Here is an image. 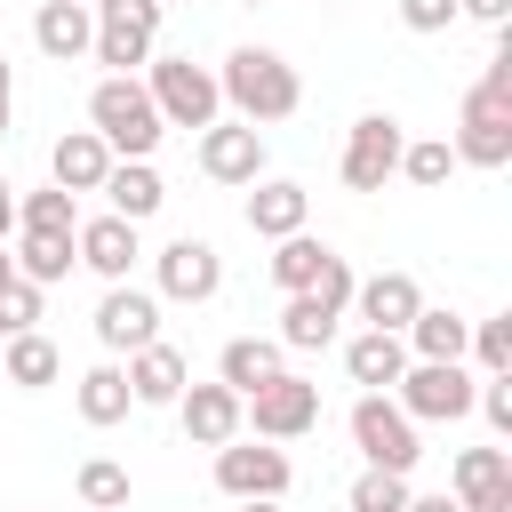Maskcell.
Returning a JSON list of instances; mask_svg holds the SVG:
<instances>
[{
    "mask_svg": "<svg viewBox=\"0 0 512 512\" xmlns=\"http://www.w3.org/2000/svg\"><path fill=\"white\" fill-rule=\"evenodd\" d=\"M216 488L240 504H280L288 496V456L272 440H224L216 448Z\"/></svg>",
    "mask_w": 512,
    "mask_h": 512,
    "instance_id": "9c48e42d",
    "label": "cell"
},
{
    "mask_svg": "<svg viewBox=\"0 0 512 512\" xmlns=\"http://www.w3.org/2000/svg\"><path fill=\"white\" fill-rule=\"evenodd\" d=\"M272 376H280V344H264V336H232L224 360H216V384L240 392V400H248L256 384H272Z\"/></svg>",
    "mask_w": 512,
    "mask_h": 512,
    "instance_id": "d4e9b609",
    "label": "cell"
},
{
    "mask_svg": "<svg viewBox=\"0 0 512 512\" xmlns=\"http://www.w3.org/2000/svg\"><path fill=\"white\" fill-rule=\"evenodd\" d=\"M304 216H312V192L304 184L256 176V192H248V232L256 240H288V232H304Z\"/></svg>",
    "mask_w": 512,
    "mask_h": 512,
    "instance_id": "e0dca14e",
    "label": "cell"
},
{
    "mask_svg": "<svg viewBox=\"0 0 512 512\" xmlns=\"http://www.w3.org/2000/svg\"><path fill=\"white\" fill-rule=\"evenodd\" d=\"M456 16H472V24H488V32H504V16H512V0H456Z\"/></svg>",
    "mask_w": 512,
    "mask_h": 512,
    "instance_id": "ab89813d",
    "label": "cell"
},
{
    "mask_svg": "<svg viewBox=\"0 0 512 512\" xmlns=\"http://www.w3.org/2000/svg\"><path fill=\"white\" fill-rule=\"evenodd\" d=\"M504 512H512V504H504Z\"/></svg>",
    "mask_w": 512,
    "mask_h": 512,
    "instance_id": "c3c4849f",
    "label": "cell"
},
{
    "mask_svg": "<svg viewBox=\"0 0 512 512\" xmlns=\"http://www.w3.org/2000/svg\"><path fill=\"white\" fill-rule=\"evenodd\" d=\"M456 512H504L512 504V448H464L448 472Z\"/></svg>",
    "mask_w": 512,
    "mask_h": 512,
    "instance_id": "4fadbf2b",
    "label": "cell"
},
{
    "mask_svg": "<svg viewBox=\"0 0 512 512\" xmlns=\"http://www.w3.org/2000/svg\"><path fill=\"white\" fill-rule=\"evenodd\" d=\"M240 424H256V440H296V432L320 424V384H304V376L280 368L272 384H256L240 400Z\"/></svg>",
    "mask_w": 512,
    "mask_h": 512,
    "instance_id": "ba28073f",
    "label": "cell"
},
{
    "mask_svg": "<svg viewBox=\"0 0 512 512\" xmlns=\"http://www.w3.org/2000/svg\"><path fill=\"white\" fill-rule=\"evenodd\" d=\"M176 416H184V440H200V448L240 440V392H224V384H184Z\"/></svg>",
    "mask_w": 512,
    "mask_h": 512,
    "instance_id": "9a60e30c",
    "label": "cell"
},
{
    "mask_svg": "<svg viewBox=\"0 0 512 512\" xmlns=\"http://www.w3.org/2000/svg\"><path fill=\"white\" fill-rule=\"evenodd\" d=\"M144 96H152V112H160V128H208L216 120V72L208 64H192V56H152V80H144Z\"/></svg>",
    "mask_w": 512,
    "mask_h": 512,
    "instance_id": "277c9868",
    "label": "cell"
},
{
    "mask_svg": "<svg viewBox=\"0 0 512 512\" xmlns=\"http://www.w3.org/2000/svg\"><path fill=\"white\" fill-rule=\"evenodd\" d=\"M216 96H224L248 128H272V120H288V112L304 104V80H296V64H288L280 48H232L224 72H216Z\"/></svg>",
    "mask_w": 512,
    "mask_h": 512,
    "instance_id": "6da1fadb",
    "label": "cell"
},
{
    "mask_svg": "<svg viewBox=\"0 0 512 512\" xmlns=\"http://www.w3.org/2000/svg\"><path fill=\"white\" fill-rule=\"evenodd\" d=\"M128 408H136V392H128V376H120V368H112V360H104V368H88V376H80V416H88V424H96V432H104V424H120V416H128Z\"/></svg>",
    "mask_w": 512,
    "mask_h": 512,
    "instance_id": "f1b7e54d",
    "label": "cell"
},
{
    "mask_svg": "<svg viewBox=\"0 0 512 512\" xmlns=\"http://www.w3.org/2000/svg\"><path fill=\"white\" fill-rule=\"evenodd\" d=\"M8 264H16L32 288H48V280H64V272L80 264V248H72V240H48V232H24V248H16Z\"/></svg>",
    "mask_w": 512,
    "mask_h": 512,
    "instance_id": "f546056e",
    "label": "cell"
},
{
    "mask_svg": "<svg viewBox=\"0 0 512 512\" xmlns=\"http://www.w3.org/2000/svg\"><path fill=\"white\" fill-rule=\"evenodd\" d=\"M0 376H8L16 392H40V384L64 376V352H56L40 328H32V336H8V344H0Z\"/></svg>",
    "mask_w": 512,
    "mask_h": 512,
    "instance_id": "cb8c5ba5",
    "label": "cell"
},
{
    "mask_svg": "<svg viewBox=\"0 0 512 512\" xmlns=\"http://www.w3.org/2000/svg\"><path fill=\"white\" fill-rule=\"evenodd\" d=\"M80 504H88V512H128V464L88 456V464H80Z\"/></svg>",
    "mask_w": 512,
    "mask_h": 512,
    "instance_id": "1f68e13d",
    "label": "cell"
},
{
    "mask_svg": "<svg viewBox=\"0 0 512 512\" xmlns=\"http://www.w3.org/2000/svg\"><path fill=\"white\" fill-rule=\"evenodd\" d=\"M128 392L144 400V408H176V392L192 384V368H184V352L176 344H144V352H128Z\"/></svg>",
    "mask_w": 512,
    "mask_h": 512,
    "instance_id": "d6986e66",
    "label": "cell"
},
{
    "mask_svg": "<svg viewBox=\"0 0 512 512\" xmlns=\"http://www.w3.org/2000/svg\"><path fill=\"white\" fill-rule=\"evenodd\" d=\"M16 232V200H8V176H0V240Z\"/></svg>",
    "mask_w": 512,
    "mask_h": 512,
    "instance_id": "7bdbcfd3",
    "label": "cell"
},
{
    "mask_svg": "<svg viewBox=\"0 0 512 512\" xmlns=\"http://www.w3.org/2000/svg\"><path fill=\"white\" fill-rule=\"evenodd\" d=\"M400 368H408V344H400V336H384V328H360V336L344 344V376H352V384H368V392L400 384Z\"/></svg>",
    "mask_w": 512,
    "mask_h": 512,
    "instance_id": "7402d4cb",
    "label": "cell"
},
{
    "mask_svg": "<svg viewBox=\"0 0 512 512\" xmlns=\"http://www.w3.org/2000/svg\"><path fill=\"white\" fill-rule=\"evenodd\" d=\"M240 512H280V504H240Z\"/></svg>",
    "mask_w": 512,
    "mask_h": 512,
    "instance_id": "ee69618b",
    "label": "cell"
},
{
    "mask_svg": "<svg viewBox=\"0 0 512 512\" xmlns=\"http://www.w3.org/2000/svg\"><path fill=\"white\" fill-rule=\"evenodd\" d=\"M400 344H408L416 360H464V344H472V320H456V312H432V304H424V312L408 320V336H400Z\"/></svg>",
    "mask_w": 512,
    "mask_h": 512,
    "instance_id": "4316f807",
    "label": "cell"
},
{
    "mask_svg": "<svg viewBox=\"0 0 512 512\" xmlns=\"http://www.w3.org/2000/svg\"><path fill=\"white\" fill-rule=\"evenodd\" d=\"M32 328H40V288H32L24 272H8V280H0V344H8V336H32Z\"/></svg>",
    "mask_w": 512,
    "mask_h": 512,
    "instance_id": "d6a6232c",
    "label": "cell"
},
{
    "mask_svg": "<svg viewBox=\"0 0 512 512\" xmlns=\"http://www.w3.org/2000/svg\"><path fill=\"white\" fill-rule=\"evenodd\" d=\"M88 16H96V40H88V56H96V64H112V72L152 64V40H160V0H96Z\"/></svg>",
    "mask_w": 512,
    "mask_h": 512,
    "instance_id": "52a82bcc",
    "label": "cell"
},
{
    "mask_svg": "<svg viewBox=\"0 0 512 512\" xmlns=\"http://www.w3.org/2000/svg\"><path fill=\"white\" fill-rule=\"evenodd\" d=\"M400 512H456V496H408Z\"/></svg>",
    "mask_w": 512,
    "mask_h": 512,
    "instance_id": "b9f144b4",
    "label": "cell"
},
{
    "mask_svg": "<svg viewBox=\"0 0 512 512\" xmlns=\"http://www.w3.org/2000/svg\"><path fill=\"white\" fill-rule=\"evenodd\" d=\"M352 288H360V280H352V264H344V256H328V264H320V280H312L304 296H320V304H328V312L344 320V304H352Z\"/></svg>",
    "mask_w": 512,
    "mask_h": 512,
    "instance_id": "8d00e7d4",
    "label": "cell"
},
{
    "mask_svg": "<svg viewBox=\"0 0 512 512\" xmlns=\"http://www.w3.org/2000/svg\"><path fill=\"white\" fill-rule=\"evenodd\" d=\"M352 448L368 456V472H416V456H424L416 424H408L384 392H360V400H352Z\"/></svg>",
    "mask_w": 512,
    "mask_h": 512,
    "instance_id": "8992f818",
    "label": "cell"
},
{
    "mask_svg": "<svg viewBox=\"0 0 512 512\" xmlns=\"http://www.w3.org/2000/svg\"><path fill=\"white\" fill-rule=\"evenodd\" d=\"M104 192H112V216H128V224H144V216H160V200H168V184L152 176V160H112V176H104Z\"/></svg>",
    "mask_w": 512,
    "mask_h": 512,
    "instance_id": "603a6c76",
    "label": "cell"
},
{
    "mask_svg": "<svg viewBox=\"0 0 512 512\" xmlns=\"http://www.w3.org/2000/svg\"><path fill=\"white\" fill-rule=\"evenodd\" d=\"M48 176H56V192H104V176H112V152H104V136L96 128H72V136H56V152H48Z\"/></svg>",
    "mask_w": 512,
    "mask_h": 512,
    "instance_id": "2e32d148",
    "label": "cell"
},
{
    "mask_svg": "<svg viewBox=\"0 0 512 512\" xmlns=\"http://www.w3.org/2000/svg\"><path fill=\"white\" fill-rule=\"evenodd\" d=\"M160 8H168V0H160Z\"/></svg>",
    "mask_w": 512,
    "mask_h": 512,
    "instance_id": "681fc988",
    "label": "cell"
},
{
    "mask_svg": "<svg viewBox=\"0 0 512 512\" xmlns=\"http://www.w3.org/2000/svg\"><path fill=\"white\" fill-rule=\"evenodd\" d=\"M352 304H360V320H368V328L408 336V320L424 312V288H416L408 272H376V280H360V288H352Z\"/></svg>",
    "mask_w": 512,
    "mask_h": 512,
    "instance_id": "ac0fdd59",
    "label": "cell"
},
{
    "mask_svg": "<svg viewBox=\"0 0 512 512\" xmlns=\"http://www.w3.org/2000/svg\"><path fill=\"white\" fill-rule=\"evenodd\" d=\"M336 248L328 240H312V232H288V240H272V288L280 296H304L312 280H320V264H328Z\"/></svg>",
    "mask_w": 512,
    "mask_h": 512,
    "instance_id": "484cf974",
    "label": "cell"
},
{
    "mask_svg": "<svg viewBox=\"0 0 512 512\" xmlns=\"http://www.w3.org/2000/svg\"><path fill=\"white\" fill-rule=\"evenodd\" d=\"M240 8H256V0H240Z\"/></svg>",
    "mask_w": 512,
    "mask_h": 512,
    "instance_id": "bcb514c9",
    "label": "cell"
},
{
    "mask_svg": "<svg viewBox=\"0 0 512 512\" xmlns=\"http://www.w3.org/2000/svg\"><path fill=\"white\" fill-rule=\"evenodd\" d=\"M88 128L104 136L112 160H152V144L168 136L160 112H152V96H144V80H128V72H112V80L88 88Z\"/></svg>",
    "mask_w": 512,
    "mask_h": 512,
    "instance_id": "3957f363",
    "label": "cell"
},
{
    "mask_svg": "<svg viewBox=\"0 0 512 512\" xmlns=\"http://www.w3.org/2000/svg\"><path fill=\"white\" fill-rule=\"evenodd\" d=\"M280 344H288V352H328V344H336V312H328L320 296H288V312H280Z\"/></svg>",
    "mask_w": 512,
    "mask_h": 512,
    "instance_id": "83f0119b",
    "label": "cell"
},
{
    "mask_svg": "<svg viewBox=\"0 0 512 512\" xmlns=\"http://www.w3.org/2000/svg\"><path fill=\"white\" fill-rule=\"evenodd\" d=\"M400 120L392 112H360L352 120V136H344V184L352 192H384V176L400 168Z\"/></svg>",
    "mask_w": 512,
    "mask_h": 512,
    "instance_id": "30bf717a",
    "label": "cell"
},
{
    "mask_svg": "<svg viewBox=\"0 0 512 512\" xmlns=\"http://www.w3.org/2000/svg\"><path fill=\"white\" fill-rule=\"evenodd\" d=\"M72 248H80V264H88L96 280H128V264H136V224H128V216H96V224L72 232Z\"/></svg>",
    "mask_w": 512,
    "mask_h": 512,
    "instance_id": "44dd1931",
    "label": "cell"
},
{
    "mask_svg": "<svg viewBox=\"0 0 512 512\" xmlns=\"http://www.w3.org/2000/svg\"><path fill=\"white\" fill-rule=\"evenodd\" d=\"M408 504V472H360L352 480V512H400Z\"/></svg>",
    "mask_w": 512,
    "mask_h": 512,
    "instance_id": "d590c367",
    "label": "cell"
},
{
    "mask_svg": "<svg viewBox=\"0 0 512 512\" xmlns=\"http://www.w3.org/2000/svg\"><path fill=\"white\" fill-rule=\"evenodd\" d=\"M80 8H96V0H80Z\"/></svg>",
    "mask_w": 512,
    "mask_h": 512,
    "instance_id": "7dc6e473",
    "label": "cell"
},
{
    "mask_svg": "<svg viewBox=\"0 0 512 512\" xmlns=\"http://www.w3.org/2000/svg\"><path fill=\"white\" fill-rule=\"evenodd\" d=\"M400 168H408V184H448L456 152H448V136H424V144H400Z\"/></svg>",
    "mask_w": 512,
    "mask_h": 512,
    "instance_id": "836d02e7",
    "label": "cell"
},
{
    "mask_svg": "<svg viewBox=\"0 0 512 512\" xmlns=\"http://www.w3.org/2000/svg\"><path fill=\"white\" fill-rule=\"evenodd\" d=\"M8 272H16V264H8V256H0V280H8Z\"/></svg>",
    "mask_w": 512,
    "mask_h": 512,
    "instance_id": "f6af8a7d",
    "label": "cell"
},
{
    "mask_svg": "<svg viewBox=\"0 0 512 512\" xmlns=\"http://www.w3.org/2000/svg\"><path fill=\"white\" fill-rule=\"evenodd\" d=\"M16 224H24V232H48V240H72V232H80V208H72V192L48 184V192H32V200L16 208Z\"/></svg>",
    "mask_w": 512,
    "mask_h": 512,
    "instance_id": "4dcf8cb0",
    "label": "cell"
},
{
    "mask_svg": "<svg viewBox=\"0 0 512 512\" xmlns=\"http://www.w3.org/2000/svg\"><path fill=\"white\" fill-rule=\"evenodd\" d=\"M96 344H104V352H144V344H160V296L112 280L104 304H96Z\"/></svg>",
    "mask_w": 512,
    "mask_h": 512,
    "instance_id": "8fae6325",
    "label": "cell"
},
{
    "mask_svg": "<svg viewBox=\"0 0 512 512\" xmlns=\"http://www.w3.org/2000/svg\"><path fill=\"white\" fill-rule=\"evenodd\" d=\"M464 168H504L512 160V48L488 56V72L472 80L464 96V120H456V144H448Z\"/></svg>",
    "mask_w": 512,
    "mask_h": 512,
    "instance_id": "7a4b0ae2",
    "label": "cell"
},
{
    "mask_svg": "<svg viewBox=\"0 0 512 512\" xmlns=\"http://www.w3.org/2000/svg\"><path fill=\"white\" fill-rule=\"evenodd\" d=\"M200 176L216 184H256L264 176V136L248 120H208L200 128Z\"/></svg>",
    "mask_w": 512,
    "mask_h": 512,
    "instance_id": "7c38bea8",
    "label": "cell"
},
{
    "mask_svg": "<svg viewBox=\"0 0 512 512\" xmlns=\"http://www.w3.org/2000/svg\"><path fill=\"white\" fill-rule=\"evenodd\" d=\"M472 408H480V416H488V424L512 440V376H488V384L472 392Z\"/></svg>",
    "mask_w": 512,
    "mask_h": 512,
    "instance_id": "74e56055",
    "label": "cell"
},
{
    "mask_svg": "<svg viewBox=\"0 0 512 512\" xmlns=\"http://www.w3.org/2000/svg\"><path fill=\"white\" fill-rule=\"evenodd\" d=\"M8 112H16V80H8V56H0V136H8Z\"/></svg>",
    "mask_w": 512,
    "mask_h": 512,
    "instance_id": "60d3db41",
    "label": "cell"
},
{
    "mask_svg": "<svg viewBox=\"0 0 512 512\" xmlns=\"http://www.w3.org/2000/svg\"><path fill=\"white\" fill-rule=\"evenodd\" d=\"M464 352H480L488 376H512V312H504V320H472V344H464Z\"/></svg>",
    "mask_w": 512,
    "mask_h": 512,
    "instance_id": "e575fe53",
    "label": "cell"
},
{
    "mask_svg": "<svg viewBox=\"0 0 512 512\" xmlns=\"http://www.w3.org/2000/svg\"><path fill=\"white\" fill-rule=\"evenodd\" d=\"M400 24L408 32H448L456 24V0H400Z\"/></svg>",
    "mask_w": 512,
    "mask_h": 512,
    "instance_id": "f35d334b",
    "label": "cell"
},
{
    "mask_svg": "<svg viewBox=\"0 0 512 512\" xmlns=\"http://www.w3.org/2000/svg\"><path fill=\"white\" fill-rule=\"evenodd\" d=\"M216 288H224V256H216L208 240L184 232V240L160 248V296H176V304H208Z\"/></svg>",
    "mask_w": 512,
    "mask_h": 512,
    "instance_id": "5bb4252c",
    "label": "cell"
},
{
    "mask_svg": "<svg viewBox=\"0 0 512 512\" xmlns=\"http://www.w3.org/2000/svg\"><path fill=\"white\" fill-rule=\"evenodd\" d=\"M472 376H464V360H408L400 368V416L408 424H456V416H472Z\"/></svg>",
    "mask_w": 512,
    "mask_h": 512,
    "instance_id": "5b68a950",
    "label": "cell"
},
{
    "mask_svg": "<svg viewBox=\"0 0 512 512\" xmlns=\"http://www.w3.org/2000/svg\"><path fill=\"white\" fill-rule=\"evenodd\" d=\"M88 40H96V16L80 0H40V16H32V48L40 56L72 64V56H88Z\"/></svg>",
    "mask_w": 512,
    "mask_h": 512,
    "instance_id": "ffe728a7",
    "label": "cell"
}]
</instances>
